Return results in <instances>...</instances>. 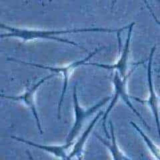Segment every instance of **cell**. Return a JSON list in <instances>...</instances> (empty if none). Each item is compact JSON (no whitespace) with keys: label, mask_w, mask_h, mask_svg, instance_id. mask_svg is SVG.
<instances>
[{"label":"cell","mask_w":160,"mask_h":160,"mask_svg":"<svg viewBox=\"0 0 160 160\" xmlns=\"http://www.w3.org/2000/svg\"><path fill=\"white\" fill-rule=\"evenodd\" d=\"M129 25L118 29L111 28H81V29H59V30H40V29H30L14 28L9 26L3 23H1V28L8 31L6 33H2L1 35L2 38H16L24 40V41H31L35 39H52L56 40L59 42L67 43L68 45H72L77 46L82 49H84L80 45L76 42L69 41L68 39L58 38V35L69 34V33H77L81 32H107V33H120L123 30L129 29ZM85 50V49H84Z\"/></svg>","instance_id":"1"},{"label":"cell","mask_w":160,"mask_h":160,"mask_svg":"<svg viewBox=\"0 0 160 160\" xmlns=\"http://www.w3.org/2000/svg\"><path fill=\"white\" fill-rule=\"evenodd\" d=\"M103 48H98L94 50L93 52L90 53L88 56H87L86 58L79 60V61H76L72 63L69 64L68 66H65V67H52V66H43V65L41 64H38V63H29V62H26L23 61H21V60H18L16 59L13 58H8V60H9V61L14 62H17L19 63H22L24 65H28V66H33L36 68H42V69H48L49 71L55 72V73H61L63 75V89L62 91V94H61V97H60L59 102L58 103V118L60 119L61 118V109L62 106V103L63 102V99L65 97V95H66V91H67V88H68V80L70 76V75L72 74V73L73 72V70L82 66H85L86 65L88 62L89 60L91 59L93 56H95L98 52H99L100 50H102Z\"/></svg>","instance_id":"2"},{"label":"cell","mask_w":160,"mask_h":160,"mask_svg":"<svg viewBox=\"0 0 160 160\" xmlns=\"http://www.w3.org/2000/svg\"><path fill=\"white\" fill-rule=\"evenodd\" d=\"M111 98L112 97L105 98L96 104H95L92 108L85 109L82 108L79 105L77 94V87L76 86H75L73 87V103L75 113V122L73 123V126H72L71 131H70L68 134V136L67 137L66 143L70 145V146H72L73 139L77 137L80 129H82L83 126L84 122L86 121V119L96 112L100 107H102L104 104H106Z\"/></svg>","instance_id":"3"},{"label":"cell","mask_w":160,"mask_h":160,"mask_svg":"<svg viewBox=\"0 0 160 160\" xmlns=\"http://www.w3.org/2000/svg\"><path fill=\"white\" fill-rule=\"evenodd\" d=\"M55 76V75L53 73L49 75V76H47L46 77H44L42 78L41 79L38 81L37 83L33 84V86H32L29 88H28L26 92H25L23 94L20 95V96H3V95H2V98H6L8 99H11L13 100V101H17V102H22L23 103H25V105L27 107H28L30 110H31L35 119H36V124H37V127L38 128L39 132L40 134L42 135L43 132L42 128V125H41V122H40V119L38 116V113L36 109V102H35V93H36L37 89L42 86V85L45 82H46L47 80H49V79L52 78L53 77Z\"/></svg>","instance_id":"4"},{"label":"cell","mask_w":160,"mask_h":160,"mask_svg":"<svg viewBox=\"0 0 160 160\" xmlns=\"http://www.w3.org/2000/svg\"><path fill=\"white\" fill-rule=\"evenodd\" d=\"M156 50V46H153L152 52L150 53L148 61V88H149V97L146 100H142L137 98L131 97L130 98L137 100L138 102L140 103H147L149 106L151 108L153 115L155 118V121L156 123V126L158 132L159 134V137L160 138V120H159V100L157 96V94L155 92L153 81H152V60L153 53Z\"/></svg>","instance_id":"5"},{"label":"cell","mask_w":160,"mask_h":160,"mask_svg":"<svg viewBox=\"0 0 160 160\" xmlns=\"http://www.w3.org/2000/svg\"><path fill=\"white\" fill-rule=\"evenodd\" d=\"M134 24H135L134 23H132L131 24H129L126 42V44H125L123 49H122V52L119 51V52H121V53H120L119 58L116 63H115L113 65H107V64H99L96 63H87L86 65H91V66L102 68L109 69V70L115 69L122 78L126 77L128 75L127 69H128V57H129V48H130V42H131V37H132V30L134 26Z\"/></svg>","instance_id":"6"},{"label":"cell","mask_w":160,"mask_h":160,"mask_svg":"<svg viewBox=\"0 0 160 160\" xmlns=\"http://www.w3.org/2000/svg\"><path fill=\"white\" fill-rule=\"evenodd\" d=\"M134 69H132L131 71L128 73L127 76L122 78L121 76H119V74L116 71L115 72L114 75V78H113V83H114V87H115V94L118 95L119 97H121L123 101L127 104V106L131 109L133 112L136 115V116L140 119V120L142 122V123L144 124V126H146L148 129L150 130V127L148 126V123L146 122V121L143 119L141 115L139 114V112H138L137 110L134 108L132 103H131L129 100L130 96H128V94L126 92V82L128 78L129 77L130 75L133 72Z\"/></svg>","instance_id":"7"},{"label":"cell","mask_w":160,"mask_h":160,"mask_svg":"<svg viewBox=\"0 0 160 160\" xmlns=\"http://www.w3.org/2000/svg\"><path fill=\"white\" fill-rule=\"evenodd\" d=\"M11 138L14 140H16L18 142L27 144L29 146H32L34 148H38L39 149L43 150L45 152L53 154L55 156L64 159H68L69 155H67L66 151L72 146L67 143L62 145V146H49V145L36 143L33 142L29 141V140L25 139L22 138H19L17 136H12Z\"/></svg>","instance_id":"8"},{"label":"cell","mask_w":160,"mask_h":160,"mask_svg":"<svg viewBox=\"0 0 160 160\" xmlns=\"http://www.w3.org/2000/svg\"><path fill=\"white\" fill-rule=\"evenodd\" d=\"M109 127H110V132H111V136H112V141H109V140H106L102 137L98 136V134L96 135V136L98 138V139L105 146L108 148L109 151L111 153V154L113 156V158L114 159L118 160H124V159H130V158L128 156H126L121 150L119 149L118 146V143L116 142V138L114 134V129L112 122H109Z\"/></svg>","instance_id":"9"},{"label":"cell","mask_w":160,"mask_h":160,"mask_svg":"<svg viewBox=\"0 0 160 160\" xmlns=\"http://www.w3.org/2000/svg\"><path fill=\"white\" fill-rule=\"evenodd\" d=\"M103 113H104L103 111H102H102H100L97 114L96 117L93 119V121L91 122V123L89 124V126H88L87 129L82 134L81 138L79 139V141L76 143V145H75L74 148L72 150V152L70 153V154L69 155L68 159H73V158H75V156H81L82 153V152H83L84 145L87 141V139L89 136V133H91L92 130L93 129V127L95 126V125L96 124V123L98 122L99 119L102 117V116Z\"/></svg>","instance_id":"10"},{"label":"cell","mask_w":160,"mask_h":160,"mask_svg":"<svg viewBox=\"0 0 160 160\" xmlns=\"http://www.w3.org/2000/svg\"><path fill=\"white\" fill-rule=\"evenodd\" d=\"M130 123L132 125V126L137 130V132L139 133L140 136L142 137L143 139L144 140L145 142H146L148 148L150 149V151L152 152V153L156 157L157 159H160V149L156 146V144H154V143L152 141V140L143 133L142 130L140 129V128H139L136 123L133 122H131Z\"/></svg>","instance_id":"11"},{"label":"cell","mask_w":160,"mask_h":160,"mask_svg":"<svg viewBox=\"0 0 160 160\" xmlns=\"http://www.w3.org/2000/svg\"><path fill=\"white\" fill-rule=\"evenodd\" d=\"M157 1L158 2H159L160 3V0H157ZM117 2V0H113V2H112V7L114 6V4H115V3H116Z\"/></svg>","instance_id":"12"}]
</instances>
